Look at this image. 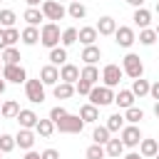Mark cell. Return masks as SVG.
<instances>
[{
    "instance_id": "5b68a950",
    "label": "cell",
    "mask_w": 159,
    "mask_h": 159,
    "mask_svg": "<svg viewBox=\"0 0 159 159\" xmlns=\"http://www.w3.org/2000/svg\"><path fill=\"white\" fill-rule=\"evenodd\" d=\"M55 129H60L62 134H80L84 129V122L80 119V114H67L65 119H60L55 124Z\"/></svg>"
},
{
    "instance_id": "f35d334b",
    "label": "cell",
    "mask_w": 159,
    "mask_h": 159,
    "mask_svg": "<svg viewBox=\"0 0 159 159\" xmlns=\"http://www.w3.org/2000/svg\"><path fill=\"white\" fill-rule=\"evenodd\" d=\"M12 149H15V137L12 134H0V152L10 154Z\"/></svg>"
},
{
    "instance_id": "4fadbf2b",
    "label": "cell",
    "mask_w": 159,
    "mask_h": 159,
    "mask_svg": "<svg viewBox=\"0 0 159 159\" xmlns=\"http://www.w3.org/2000/svg\"><path fill=\"white\" fill-rule=\"evenodd\" d=\"M80 80V67L72 65V62H65L60 67V82H67V84H75Z\"/></svg>"
},
{
    "instance_id": "f1b7e54d",
    "label": "cell",
    "mask_w": 159,
    "mask_h": 159,
    "mask_svg": "<svg viewBox=\"0 0 159 159\" xmlns=\"http://www.w3.org/2000/svg\"><path fill=\"white\" fill-rule=\"evenodd\" d=\"M0 60H2V65H20V50L17 47H5L2 50V55H0Z\"/></svg>"
},
{
    "instance_id": "db71d44e",
    "label": "cell",
    "mask_w": 159,
    "mask_h": 159,
    "mask_svg": "<svg viewBox=\"0 0 159 159\" xmlns=\"http://www.w3.org/2000/svg\"><path fill=\"white\" fill-rule=\"evenodd\" d=\"M154 32H157V40H159V25H157V27H154Z\"/></svg>"
},
{
    "instance_id": "d6986e66",
    "label": "cell",
    "mask_w": 159,
    "mask_h": 159,
    "mask_svg": "<svg viewBox=\"0 0 159 159\" xmlns=\"http://www.w3.org/2000/svg\"><path fill=\"white\" fill-rule=\"evenodd\" d=\"M132 20H134V25H137L139 30H144V27L152 25V12H149L147 7H137L134 15H132Z\"/></svg>"
},
{
    "instance_id": "484cf974",
    "label": "cell",
    "mask_w": 159,
    "mask_h": 159,
    "mask_svg": "<svg viewBox=\"0 0 159 159\" xmlns=\"http://www.w3.org/2000/svg\"><path fill=\"white\" fill-rule=\"evenodd\" d=\"M67 62V47H52L50 50V65H55V67H62Z\"/></svg>"
},
{
    "instance_id": "11a10c76",
    "label": "cell",
    "mask_w": 159,
    "mask_h": 159,
    "mask_svg": "<svg viewBox=\"0 0 159 159\" xmlns=\"http://www.w3.org/2000/svg\"><path fill=\"white\" fill-rule=\"evenodd\" d=\"M157 12H159V0H157Z\"/></svg>"
},
{
    "instance_id": "b9f144b4",
    "label": "cell",
    "mask_w": 159,
    "mask_h": 159,
    "mask_svg": "<svg viewBox=\"0 0 159 159\" xmlns=\"http://www.w3.org/2000/svg\"><path fill=\"white\" fill-rule=\"evenodd\" d=\"M5 40H7V47H15V42L20 40V30L7 27V30H5Z\"/></svg>"
},
{
    "instance_id": "6da1fadb",
    "label": "cell",
    "mask_w": 159,
    "mask_h": 159,
    "mask_svg": "<svg viewBox=\"0 0 159 159\" xmlns=\"http://www.w3.org/2000/svg\"><path fill=\"white\" fill-rule=\"evenodd\" d=\"M60 25L57 22H45L42 27H40V45H45L47 50H52V47H57L60 45Z\"/></svg>"
},
{
    "instance_id": "c3c4849f",
    "label": "cell",
    "mask_w": 159,
    "mask_h": 159,
    "mask_svg": "<svg viewBox=\"0 0 159 159\" xmlns=\"http://www.w3.org/2000/svg\"><path fill=\"white\" fill-rule=\"evenodd\" d=\"M25 2H27V7H40L45 0H25Z\"/></svg>"
},
{
    "instance_id": "e575fe53",
    "label": "cell",
    "mask_w": 159,
    "mask_h": 159,
    "mask_svg": "<svg viewBox=\"0 0 159 159\" xmlns=\"http://www.w3.org/2000/svg\"><path fill=\"white\" fill-rule=\"evenodd\" d=\"M60 42H62V47H70V45H75V42H77V27H67V30H62V35H60Z\"/></svg>"
},
{
    "instance_id": "9a60e30c",
    "label": "cell",
    "mask_w": 159,
    "mask_h": 159,
    "mask_svg": "<svg viewBox=\"0 0 159 159\" xmlns=\"http://www.w3.org/2000/svg\"><path fill=\"white\" fill-rule=\"evenodd\" d=\"M94 30H97V35H114V30H117V22H114V17H109V15H104V17H99V22L94 25Z\"/></svg>"
},
{
    "instance_id": "ee69618b",
    "label": "cell",
    "mask_w": 159,
    "mask_h": 159,
    "mask_svg": "<svg viewBox=\"0 0 159 159\" xmlns=\"http://www.w3.org/2000/svg\"><path fill=\"white\" fill-rule=\"evenodd\" d=\"M40 159H60V152L57 149H45V152H40Z\"/></svg>"
},
{
    "instance_id": "3957f363",
    "label": "cell",
    "mask_w": 159,
    "mask_h": 159,
    "mask_svg": "<svg viewBox=\"0 0 159 159\" xmlns=\"http://www.w3.org/2000/svg\"><path fill=\"white\" fill-rule=\"evenodd\" d=\"M89 104H94V107H107V104H114V92L109 89V87H99V84H94L92 89H89Z\"/></svg>"
},
{
    "instance_id": "91938a15",
    "label": "cell",
    "mask_w": 159,
    "mask_h": 159,
    "mask_svg": "<svg viewBox=\"0 0 159 159\" xmlns=\"http://www.w3.org/2000/svg\"><path fill=\"white\" fill-rule=\"evenodd\" d=\"M0 159H2V152H0Z\"/></svg>"
},
{
    "instance_id": "816d5d0a",
    "label": "cell",
    "mask_w": 159,
    "mask_h": 159,
    "mask_svg": "<svg viewBox=\"0 0 159 159\" xmlns=\"http://www.w3.org/2000/svg\"><path fill=\"white\" fill-rule=\"evenodd\" d=\"M5 84H7V82H5V80H2V77H0V94H2V92H5Z\"/></svg>"
},
{
    "instance_id": "d590c367",
    "label": "cell",
    "mask_w": 159,
    "mask_h": 159,
    "mask_svg": "<svg viewBox=\"0 0 159 159\" xmlns=\"http://www.w3.org/2000/svg\"><path fill=\"white\" fill-rule=\"evenodd\" d=\"M92 139H94V144H107L109 142V129L107 127H94V132H92Z\"/></svg>"
},
{
    "instance_id": "2e32d148",
    "label": "cell",
    "mask_w": 159,
    "mask_h": 159,
    "mask_svg": "<svg viewBox=\"0 0 159 159\" xmlns=\"http://www.w3.org/2000/svg\"><path fill=\"white\" fill-rule=\"evenodd\" d=\"M97 37H99V35H97V30H94L92 25H84V27L77 30V42H82L84 47H87V45H94Z\"/></svg>"
},
{
    "instance_id": "4316f807",
    "label": "cell",
    "mask_w": 159,
    "mask_h": 159,
    "mask_svg": "<svg viewBox=\"0 0 159 159\" xmlns=\"http://www.w3.org/2000/svg\"><path fill=\"white\" fill-rule=\"evenodd\" d=\"M52 94H55V99H70V97L75 94V84L57 82V84H55V89H52Z\"/></svg>"
},
{
    "instance_id": "8d00e7d4",
    "label": "cell",
    "mask_w": 159,
    "mask_h": 159,
    "mask_svg": "<svg viewBox=\"0 0 159 159\" xmlns=\"http://www.w3.org/2000/svg\"><path fill=\"white\" fill-rule=\"evenodd\" d=\"M15 20H17V15H15L12 10H0V27H2V30L12 27V25H15Z\"/></svg>"
},
{
    "instance_id": "f5cc1de1",
    "label": "cell",
    "mask_w": 159,
    "mask_h": 159,
    "mask_svg": "<svg viewBox=\"0 0 159 159\" xmlns=\"http://www.w3.org/2000/svg\"><path fill=\"white\" fill-rule=\"evenodd\" d=\"M154 114H157V119H159V102H154Z\"/></svg>"
},
{
    "instance_id": "277c9868",
    "label": "cell",
    "mask_w": 159,
    "mask_h": 159,
    "mask_svg": "<svg viewBox=\"0 0 159 159\" xmlns=\"http://www.w3.org/2000/svg\"><path fill=\"white\" fill-rule=\"evenodd\" d=\"M40 12H42V17H45V20L55 22V20H62V17L67 15V7H65V5H60L57 0H45V2L40 5Z\"/></svg>"
},
{
    "instance_id": "603a6c76",
    "label": "cell",
    "mask_w": 159,
    "mask_h": 159,
    "mask_svg": "<svg viewBox=\"0 0 159 159\" xmlns=\"http://www.w3.org/2000/svg\"><path fill=\"white\" fill-rule=\"evenodd\" d=\"M80 80H84V82H89L92 87L99 82V70L94 67V65H84L82 70H80Z\"/></svg>"
},
{
    "instance_id": "ba28073f",
    "label": "cell",
    "mask_w": 159,
    "mask_h": 159,
    "mask_svg": "<svg viewBox=\"0 0 159 159\" xmlns=\"http://www.w3.org/2000/svg\"><path fill=\"white\" fill-rule=\"evenodd\" d=\"M25 94H27V99H30L32 104H42V102H45V84L40 82V77L25 82Z\"/></svg>"
},
{
    "instance_id": "44dd1931",
    "label": "cell",
    "mask_w": 159,
    "mask_h": 159,
    "mask_svg": "<svg viewBox=\"0 0 159 159\" xmlns=\"http://www.w3.org/2000/svg\"><path fill=\"white\" fill-rule=\"evenodd\" d=\"M80 60H84V65H94V62L102 60V50H99L97 45H87V47L82 50V57H80Z\"/></svg>"
},
{
    "instance_id": "30bf717a",
    "label": "cell",
    "mask_w": 159,
    "mask_h": 159,
    "mask_svg": "<svg viewBox=\"0 0 159 159\" xmlns=\"http://www.w3.org/2000/svg\"><path fill=\"white\" fill-rule=\"evenodd\" d=\"M114 42L119 45V47H132L134 42H137V35H134V30L132 27H127V25H122V27H117L114 30Z\"/></svg>"
},
{
    "instance_id": "6f0895ef",
    "label": "cell",
    "mask_w": 159,
    "mask_h": 159,
    "mask_svg": "<svg viewBox=\"0 0 159 159\" xmlns=\"http://www.w3.org/2000/svg\"><path fill=\"white\" fill-rule=\"evenodd\" d=\"M154 159H159V152H157V157H154Z\"/></svg>"
},
{
    "instance_id": "9c48e42d",
    "label": "cell",
    "mask_w": 159,
    "mask_h": 159,
    "mask_svg": "<svg viewBox=\"0 0 159 159\" xmlns=\"http://www.w3.org/2000/svg\"><path fill=\"white\" fill-rule=\"evenodd\" d=\"M2 80L22 84V82H27V72H25L22 65H2Z\"/></svg>"
},
{
    "instance_id": "ab89813d",
    "label": "cell",
    "mask_w": 159,
    "mask_h": 159,
    "mask_svg": "<svg viewBox=\"0 0 159 159\" xmlns=\"http://www.w3.org/2000/svg\"><path fill=\"white\" fill-rule=\"evenodd\" d=\"M84 157H87V159H104L107 154H104V147H102V144H89L87 152H84Z\"/></svg>"
},
{
    "instance_id": "7bdbcfd3",
    "label": "cell",
    "mask_w": 159,
    "mask_h": 159,
    "mask_svg": "<svg viewBox=\"0 0 159 159\" xmlns=\"http://www.w3.org/2000/svg\"><path fill=\"white\" fill-rule=\"evenodd\" d=\"M89 89H92V84H89V82H84V80H77V82H75V92H77V94L87 97V94H89Z\"/></svg>"
},
{
    "instance_id": "8fae6325",
    "label": "cell",
    "mask_w": 159,
    "mask_h": 159,
    "mask_svg": "<svg viewBox=\"0 0 159 159\" xmlns=\"http://www.w3.org/2000/svg\"><path fill=\"white\" fill-rule=\"evenodd\" d=\"M40 82H42L45 87H55V84L60 82V70H57L55 65H45V67L40 70Z\"/></svg>"
},
{
    "instance_id": "d4e9b609",
    "label": "cell",
    "mask_w": 159,
    "mask_h": 159,
    "mask_svg": "<svg viewBox=\"0 0 159 159\" xmlns=\"http://www.w3.org/2000/svg\"><path fill=\"white\" fill-rule=\"evenodd\" d=\"M20 40H22L25 45H30V47L37 45V42H40V27H30V25H27V27L20 32Z\"/></svg>"
},
{
    "instance_id": "8992f818",
    "label": "cell",
    "mask_w": 159,
    "mask_h": 159,
    "mask_svg": "<svg viewBox=\"0 0 159 159\" xmlns=\"http://www.w3.org/2000/svg\"><path fill=\"white\" fill-rule=\"evenodd\" d=\"M119 139H122V144H124V149L129 147H139V142L144 139L142 137V132H139V127L137 124H124L122 127V132H119Z\"/></svg>"
},
{
    "instance_id": "9f6ffc18",
    "label": "cell",
    "mask_w": 159,
    "mask_h": 159,
    "mask_svg": "<svg viewBox=\"0 0 159 159\" xmlns=\"http://www.w3.org/2000/svg\"><path fill=\"white\" fill-rule=\"evenodd\" d=\"M0 72H2V60H0Z\"/></svg>"
},
{
    "instance_id": "681fc988",
    "label": "cell",
    "mask_w": 159,
    "mask_h": 159,
    "mask_svg": "<svg viewBox=\"0 0 159 159\" xmlns=\"http://www.w3.org/2000/svg\"><path fill=\"white\" fill-rule=\"evenodd\" d=\"M127 2H129L134 10H137V7H144V0H127Z\"/></svg>"
},
{
    "instance_id": "60d3db41",
    "label": "cell",
    "mask_w": 159,
    "mask_h": 159,
    "mask_svg": "<svg viewBox=\"0 0 159 159\" xmlns=\"http://www.w3.org/2000/svg\"><path fill=\"white\" fill-rule=\"evenodd\" d=\"M67 114H70V112H67L65 107H52V109H50V119H52V124H57V122L65 119Z\"/></svg>"
},
{
    "instance_id": "94428289",
    "label": "cell",
    "mask_w": 159,
    "mask_h": 159,
    "mask_svg": "<svg viewBox=\"0 0 159 159\" xmlns=\"http://www.w3.org/2000/svg\"><path fill=\"white\" fill-rule=\"evenodd\" d=\"M0 117H2V112H0Z\"/></svg>"
},
{
    "instance_id": "5bb4252c",
    "label": "cell",
    "mask_w": 159,
    "mask_h": 159,
    "mask_svg": "<svg viewBox=\"0 0 159 159\" xmlns=\"http://www.w3.org/2000/svg\"><path fill=\"white\" fill-rule=\"evenodd\" d=\"M15 119H17L20 129H35V124H37V119H40V117H37L32 109H20Z\"/></svg>"
},
{
    "instance_id": "ac0fdd59",
    "label": "cell",
    "mask_w": 159,
    "mask_h": 159,
    "mask_svg": "<svg viewBox=\"0 0 159 159\" xmlns=\"http://www.w3.org/2000/svg\"><path fill=\"white\" fill-rule=\"evenodd\" d=\"M80 119H82L84 124H94V122L99 119V107H94V104H82V107H80Z\"/></svg>"
},
{
    "instance_id": "7a4b0ae2",
    "label": "cell",
    "mask_w": 159,
    "mask_h": 159,
    "mask_svg": "<svg viewBox=\"0 0 159 159\" xmlns=\"http://www.w3.org/2000/svg\"><path fill=\"white\" fill-rule=\"evenodd\" d=\"M122 72H124L127 77H132V80H139V77L144 75L142 57H139V55H134V52H127V55H124V60H122Z\"/></svg>"
},
{
    "instance_id": "7dc6e473",
    "label": "cell",
    "mask_w": 159,
    "mask_h": 159,
    "mask_svg": "<svg viewBox=\"0 0 159 159\" xmlns=\"http://www.w3.org/2000/svg\"><path fill=\"white\" fill-rule=\"evenodd\" d=\"M22 159H40V152H32V149H30V152H25Z\"/></svg>"
},
{
    "instance_id": "e0dca14e",
    "label": "cell",
    "mask_w": 159,
    "mask_h": 159,
    "mask_svg": "<svg viewBox=\"0 0 159 159\" xmlns=\"http://www.w3.org/2000/svg\"><path fill=\"white\" fill-rule=\"evenodd\" d=\"M134 94H132V89H119L117 94H114V104L119 107V109H129V107H134Z\"/></svg>"
},
{
    "instance_id": "1f68e13d",
    "label": "cell",
    "mask_w": 159,
    "mask_h": 159,
    "mask_svg": "<svg viewBox=\"0 0 159 159\" xmlns=\"http://www.w3.org/2000/svg\"><path fill=\"white\" fill-rule=\"evenodd\" d=\"M132 94H134V97H147V94H149V82H147L144 77L132 80Z\"/></svg>"
},
{
    "instance_id": "680465c9",
    "label": "cell",
    "mask_w": 159,
    "mask_h": 159,
    "mask_svg": "<svg viewBox=\"0 0 159 159\" xmlns=\"http://www.w3.org/2000/svg\"><path fill=\"white\" fill-rule=\"evenodd\" d=\"M70 2H80V0H70Z\"/></svg>"
},
{
    "instance_id": "6125c7cd",
    "label": "cell",
    "mask_w": 159,
    "mask_h": 159,
    "mask_svg": "<svg viewBox=\"0 0 159 159\" xmlns=\"http://www.w3.org/2000/svg\"><path fill=\"white\" fill-rule=\"evenodd\" d=\"M0 2H2V0H0Z\"/></svg>"
},
{
    "instance_id": "f907efd6",
    "label": "cell",
    "mask_w": 159,
    "mask_h": 159,
    "mask_svg": "<svg viewBox=\"0 0 159 159\" xmlns=\"http://www.w3.org/2000/svg\"><path fill=\"white\" fill-rule=\"evenodd\" d=\"M124 159H144L139 152H129V154H124Z\"/></svg>"
},
{
    "instance_id": "74e56055",
    "label": "cell",
    "mask_w": 159,
    "mask_h": 159,
    "mask_svg": "<svg viewBox=\"0 0 159 159\" xmlns=\"http://www.w3.org/2000/svg\"><path fill=\"white\" fill-rule=\"evenodd\" d=\"M139 42H142V45H147V47H149V45H154V42H157V32H154L152 27L139 30Z\"/></svg>"
},
{
    "instance_id": "83f0119b",
    "label": "cell",
    "mask_w": 159,
    "mask_h": 159,
    "mask_svg": "<svg viewBox=\"0 0 159 159\" xmlns=\"http://www.w3.org/2000/svg\"><path fill=\"white\" fill-rule=\"evenodd\" d=\"M22 20H25L30 27H37V25H40V20H45V17H42L40 7H27V10L22 12Z\"/></svg>"
},
{
    "instance_id": "52a82bcc",
    "label": "cell",
    "mask_w": 159,
    "mask_h": 159,
    "mask_svg": "<svg viewBox=\"0 0 159 159\" xmlns=\"http://www.w3.org/2000/svg\"><path fill=\"white\" fill-rule=\"evenodd\" d=\"M122 77H124V72H122L119 65H104V70H102V82H104V87H109V89L119 87Z\"/></svg>"
},
{
    "instance_id": "836d02e7",
    "label": "cell",
    "mask_w": 159,
    "mask_h": 159,
    "mask_svg": "<svg viewBox=\"0 0 159 159\" xmlns=\"http://www.w3.org/2000/svg\"><path fill=\"white\" fill-rule=\"evenodd\" d=\"M144 119V112L139 109V107H129V109H124V122H129V124H139Z\"/></svg>"
},
{
    "instance_id": "cb8c5ba5",
    "label": "cell",
    "mask_w": 159,
    "mask_h": 159,
    "mask_svg": "<svg viewBox=\"0 0 159 159\" xmlns=\"http://www.w3.org/2000/svg\"><path fill=\"white\" fill-rule=\"evenodd\" d=\"M157 152H159V144H157V139H142V142H139V154H142L144 159H149V157H157Z\"/></svg>"
},
{
    "instance_id": "7402d4cb",
    "label": "cell",
    "mask_w": 159,
    "mask_h": 159,
    "mask_svg": "<svg viewBox=\"0 0 159 159\" xmlns=\"http://www.w3.org/2000/svg\"><path fill=\"white\" fill-rule=\"evenodd\" d=\"M52 132H55V124H52V119H50V117H47V119H37V124H35V134H37V137L50 139V137H52Z\"/></svg>"
},
{
    "instance_id": "d6a6232c",
    "label": "cell",
    "mask_w": 159,
    "mask_h": 159,
    "mask_svg": "<svg viewBox=\"0 0 159 159\" xmlns=\"http://www.w3.org/2000/svg\"><path fill=\"white\" fill-rule=\"evenodd\" d=\"M67 15H70L72 20H84V17H87V7H84L82 2H70Z\"/></svg>"
},
{
    "instance_id": "f546056e",
    "label": "cell",
    "mask_w": 159,
    "mask_h": 159,
    "mask_svg": "<svg viewBox=\"0 0 159 159\" xmlns=\"http://www.w3.org/2000/svg\"><path fill=\"white\" fill-rule=\"evenodd\" d=\"M0 112H2V117H5V119H15V117H17V112H20V104H17L15 99H5V102L0 104Z\"/></svg>"
},
{
    "instance_id": "f6af8a7d",
    "label": "cell",
    "mask_w": 159,
    "mask_h": 159,
    "mask_svg": "<svg viewBox=\"0 0 159 159\" xmlns=\"http://www.w3.org/2000/svg\"><path fill=\"white\" fill-rule=\"evenodd\" d=\"M149 94H152L154 102H159V80H157L154 84H149Z\"/></svg>"
},
{
    "instance_id": "ffe728a7",
    "label": "cell",
    "mask_w": 159,
    "mask_h": 159,
    "mask_svg": "<svg viewBox=\"0 0 159 159\" xmlns=\"http://www.w3.org/2000/svg\"><path fill=\"white\" fill-rule=\"evenodd\" d=\"M104 154L112 157V159H119V157L124 154V144H122V139H119V137H117V139L109 137V142L104 144Z\"/></svg>"
},
{
    "instance_id": "bcb514c9",
    "label": "cell",
    "mask_w": 159,
    "mask_h": 159,
    "mask_svg": "<svg viewBox=\"0 0 159 159\" xmlns=\"http://www.w3.org/2000/svg\"><path fill=\"white\" fill-rule=\"evenodd\" d=\"M7 47V40H5V30L0 27V50H5Z\"/></svg>"
},
{
    "instance_id": "7c38bea8",
    "label": "cell",
    "mask_w": 159,
    "mask_h": 159,
    "mask_svg": "<svg viewBox=\"0 0 159 159\" xmlns=\"http://www.w3.org/2000/svg\"><path fill=\"white\" fill-rule=\"evenodd\" d=\"M35 129H20L17 134H15V147H20V149H25V152H30L32 149V144H35Z\"/></svg>"
},
{
    "instance_id": "4dcf8cb0",
    "label": "cell",
    "mask_w": 159,
    "mask_h": 159,
    "mask_svg": "<svg viewBox=\"0 0 159 159\" xmlns=\"http://www.w3.org/2000/svg\"><path fill=\"white\" fill-rule=\"evenodd\" d=\"M104 127L109 129V134H112V132H122V127H124V114H119V112L109 114V117H107V124H104Z\"/></svg>"
}]
</instances>
